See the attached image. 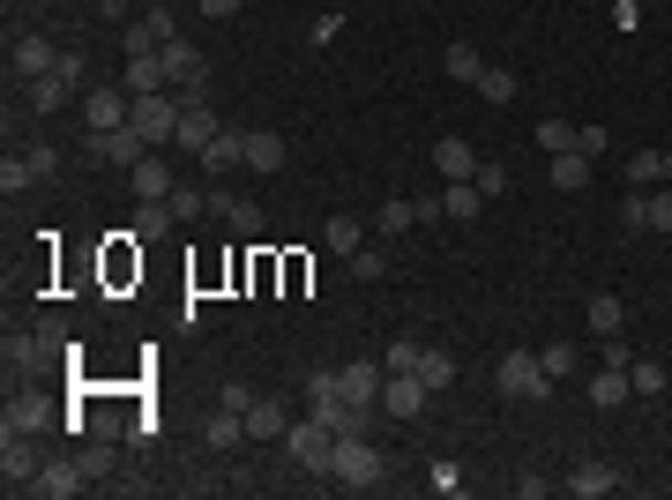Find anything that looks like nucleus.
Segmentation results:
<instances>
[{"label": "nucleus", "mask_w": 672, "mask_h": 500, "mask_svg": "<svg viewBox=\"0 0 672 500\" xmlns=\"http://www.w3.org/2000/svg\"><path fill=\"white\" fill-rule=\"evenodd\" d=\"M628 396H636V381H628V366H612V359H606V366L590 374V404H598V411H620Z\"/></svg>", "instance_id": "19"}, {"label": "nucleus", "mask_w": 672, "mask_h": 500, "mask_svg": "<svg viewBox=\"0 0 672 500\" xmlns=\"http://www.w3.org/2000/svg\"><path fill=\"white\" fill-rule=\"evenodd\" d=\"M411 224H419V202L389 194V202H381V240H397V232H411Z\"/></svg>", "instance_id": "36"}, {"label": "nucleus", "mask_w": 672, "mask_h": 500, "mask_svg": "<svg viewBox=\"0 0 672 500\" xmlns=\"http://www.w3.org/2000/svg\"><path fill=\"white\" fill-rule=\"evenodd\" d=\"M217 404H224V411H240V418H246V411H254V389H246V381H224V389H217Z\"/></svg>", "instance_id": "50"}, {"label": "nucleus", "mask_w": 672, "mask_h": 500, "mask_svg": "<svg viewBox=\"0 0 672 500\" xmlns=\"http://www.w3.org/2000/svg\"><path fill=\"white\" fill-rule=\"evenodd\" d=\"M582 321H590V337H620V321H628V307H620V299H590V313H582Z\"/></svg>", "instance_id": "33"}, {"label": "nucleus", "mask_w": 672, "mask_h": 500, "mask_svg": "<svg viewBox=\"0 0 672 500\" xmlns=\"http://www.w3.org/2000/svg\"><path fill=\"white\" fill-rule=\"evenodd\" d=\"M351 277H389V254H381V247H359V254H351Z\"/></svg>", "instance_id": "46"}, {"label": "nucleus", "mask_w": 672, "mask_h": 500, "mask_svg": "<svg viewBox=\"0 0 672 500\" xmlns=\"http://www.w3.org/2000/svg\"><path fill=\"white\" fill-rule=\"evenodd\" d=\"M628 188H642V194L665 188V150H636L628 157Z\"/></svg>", "instance_id": "31"}, {"label": "nucleus", "mask_w": 672, "mask_h": 500, "mask_svg": "<svg viewBox=\"0 0 672 500\" xmlns=\"http://www.w3.org/2000/svg\"><path fill=\"white\" fill-rule=\"evenodd\" d=\"M471 188L486 194V202H501V194H508V164H501V157H479V172H471Z\"/></svg>", "instance_id": "35"}, {"label": "nucleus", "mask_w": 672, "mask_h": 500, "mask_svg": "<svg viewBox=\"0 0 672 500\" xmlns=\"http://www.w3.org/2000/svg\"><path fill=\"white\" fill-rule=\"evenodd\" d=\"M479 210H486V194L471 188V180H449V188H441V217L471 224V217H479Z\"/></svg>", "instance_id": "26"}, {"label": "nucleus", "mask_w": 672, "mask_h": 500, "mask_svg": "<svg viewBox=\"0 0 672 500\" xmlns=\"http://www.w3.org/2000/svg\"><path fill=\"white\" fill-rule=\"evenodd\" d=\"M23 157H31V172H38V180H53V172H61V164H67V157L53 150V142H31V150H23Z\"/></svg>", "instance_id": "47"}, {"label": "nucleus", "mask_w": 672, "mask_h": 500, "mask_svg": "<svg viewBox=\"0 0 672 500\" xmlns=\"http://www.w3.org/2000/svg\"><path fill=\"white\" fill-rule=\"evenodd\" d=\"M576 150L582 157H606V127H576Z\"/></svg>", "instance_id": "53"}, {"label": "nucleus", "mask_w": 672, "mask_h": 500, "mask_svg": "<svg viewBox=\"0 0 672 500\" xmlns=\"http://www.w3.org/2000/svg\"><path fill=\"white\" fill-rule=\"evenodd\" d=\"M217 127H224V120L210 113V97H187V105H180V150L202 157V150L217 142Z\"/></svg>", "instance_id": "14"}, {"label": "nucleus", "mask_w": 672, "mask_h": 500, "mask_svg": "<svg viewBox=\"0 0 672 500\" xmlns=\"http://www.w3.org/2000/svg\"><path fill=\"white\" fill-rule=\"evenodd\" d=\"M322 240H329V254H344V262H351V254L367 247V224H359V217H329V232H322Z\"/></svg>", "instance_id": "32"}, {"label": "nucleus", "mask_w": 672, "mask_h": 500, "mask_svg": "<svg viewBox=\"0 0 672 500\" xmlns=\"http://www.w3.org/2000/svg\"><path fill=\"white\" fill-rule=\"evenodd\" d=\"M83 486H97L91 470H83V456H61V464H45V470H38V486H31V493H45V500H75Z\"/></svg>", "instance_id": "12"}, {"label": "nucleus", "mask_w": 672, "mask_h": 500, "mask_svg": "<svg viewBox=\"0 0 672 500\" xmlns=\"http://www.w3.org/2000/svg\"><path fill=\"white\" fill-rule=\"evenodd\" d=\"M210 217H224L240 240H262V202H246V194H210Z\"/></svg>", "instance_id": "16"}, {"label": "nucleus", "mask_w": 672, "mask_h": 500, "mask_svg": "<svg viewBox=\"0 0 672 500\" xmlns=\"http://www.w3.org/2000/svg\"><path fill=\"white\" fill-rule=\"evenodd\" d=\"M172 38H180V15H172V0H150L135 23H120V45H127V53H165Z\"/></svg>", "instance_id": "3"}, {"label": "nucleus", "mask_w": 672, "mask_h": 500, "mask_svg": "<svg viewBox=\"0 0 672 500\" xmlns=\"http://www.w3.org/2000/svg\"><path fill=\"white\" fill-rule=\"evenodd\" d=\"M97 15L105 23H135V0H97Z\"/></svg>", "instance_id": "54"}, {"label": "nucleus", "mask_w": 672, "mask_h": 500, "mask_svg": "<svg viewBox=\"0 0 672 500\" xmlns=\"http://www.w3.org/2000/svg\"><path fill=\"white\" fill-rule=\"evenodd\" d=\"M471 91L486 97V105H516V75H508V67H493V61H486V75H479Z\"/></svg>", "instance_id": "34"}, {"label": "nucleus", "mask_w": 672, "mask_h": 500, "mask_svg": "<svg viewBox=\"0 0 672 500\" xmlns=\"http://www.w3.org/2000/svg\"><path fill=\"white\" fill-rule=\"evenodd\" d=\"M135 120V97L127 91H113V83H91V91H83V127H91V135H113V127H127Z\"/></svg>", "instance_id": "7"}, {"label": "nucleus", "mask_w": 672, "mask_h": 500, "mask_svg": "<svg viewBox=\"0 0 672 500\" xmlns=\"http://www.w3.org/2000/svg\"><path fill=\"white\" fill-rule=\"evenodd\" d=\"M8 67H15V83L31 91V83H45V75L61 67V45H53V38H15V45H8Z\"/></svg>", "instance_id": "11"}, {"label": "nucleus", "mask_w": 672, "mask_h": 500, "mask_svg": "<svg viewBox=\"0 0 672 500\" xmlns=\"http://www.w3.org/2000/svg\"><path fill=\"white\" fill-rule=\"evenodd\" d=\"M650 232L672 240V188H650Z\"/></svg>", "instance_id": "48"}, {"label": "nucleus", "mask_w": 672, "mask_h": 500, "mask_svg": "<svg viewBox=\"0 0 672 500\" xmlns=\"http://www.w3.org/2000/svg\"><path fill=\"white\" fill-rule=\"evenodd\" d=\"M329 448H336V434L322 418H292V426H284V456L300 470H314V478H329Z\"/></svg>", "instance_id": "5"}, {"label": "nucleus", "mask_w": 672, "mask_h": 500, "mask_svg": "<svg viewBox=\"0 0 672 500\" xmlns=\"http://www.w3.org/2000/svg\"><path fill=\"white\" fill-rule=\"evenodd\" d=\"M620 224H628V232H650V194H642V188H628V202H620Z\"/></svg>", "instance_id": "44"}, {"label": "nucleus", "mask_w": 672, "mask_h": 500, "mask_svg": "<svg viewBox=\"0 0 672 500\" xmlns=\"http://www.w3.org/2000/svg\"><path fill=\"white\" fill-rule=\"evenodd\" d=\"M568 493H582V500H606V493H620V470L590 456V464H576V470H568Z\"/></svg>", "instance_id": "20"}, {"label": "nucleus", "mask_w": 672, "mask_h": 500, "mask_svg": "<svg viewBox=\"0 0 672 500\" xmlns=\"http://www.w3.org/2000/svg\"><path fill=\"white\" fill-rule=\"evenodd\" d=\"M419 381H427L433 396H441V389H456V359H449V351H427V359H419Z\"/></svg>", "instance_id": "37"}, {"label": "nucleus", "mask_w": 672, "mask_h": 500, "mask_svg": "<svg viewBox=\"0 0 672 500\" xmlns=\"http://www.w3.org/2000/svg\"><path fill=\"white\" fill-rule=\"evenodd\" d=\"M240 164H246V135L240 127H217V142L202 150V172L217 180V172H240Z\"/></svg>", "instance_id": "18"}, {"label": "nucleus", "mask_w": 672, "mask_h": 500, "mask_svg": "<svg viewBox=\"0 0 672 500\" xmlns=\"http://www.w3.org/2000/svg\"><path fill=\"white\" fill-rule=\"evenodd\" d=\"M143 157H150V142L135 135V120H127V127H113V135H91V164H113V172H135Z\"/></svg>", "instance_id": "10"}, {"label": "nucleus", "mask_w": 672, "mask_h": 500, "mask_svg": "<svg viewBox=\"0 0 672 500\" xmlns=\"http://www.w3.org/2000/svg\"><path fill=\"white\" fill-rule=\"evenodd\" d=\"M45 337H8V344H0V359H8V389H15V381H31L38 366H45Z\"/></svg>", "instance_id": "17"}, {"label": "nucleus", "mask_w": 672, "mask_h": 500, "mask_svg": "<svg viewBox=\"0 0 672 500\" xmlns=\"http://www.w3.org/2000/svg\"><path fill=\"white\" fill-rule=\"evenodd\" d=\"M329 478H336V486H351V493H374V486L389 478V456H381L367 434H336V448H329Z\"/></svg>", "instance_id": "1"}, {"label": "nucleus", "mask_w": 672, "mask_h": 500, "mask_svg": "<svg viewBox=\"0 0 672 500\" xmlns=\"http://www.w3.org/2000/svg\"><path fill=\"white\" fill-rule=\"evenodd\" d=\"M433 493H463V470L449 464V456H441V464H433Z\"/></svg>", "instance_id": "52"}, {"label": "nucleus", "mask_w": 672, "mask_h": 500, "mask_svg": "<svg viewBox=\"0 0 672 500\" xmlns=\"http://www.w3.org/2000/svg\"><path fill=\"white\" fill-rule=\"evenodd\" d=\"M665 188H672V150H665Z\"/></svg>", "instance_id": "56"}, {"label": "nucleus", "mask_w": 672, "mask_h": 500, "mask_svg": "<svg viewBox=\"0 0 672 500\" xmlns=\"http://www.w3.org/2000/svg\"><path fill=\"white\" fill-rule=\"evenodd\" d=\"M172 202H135V232H127V240H165V232H172Z\"/></svg>", "instance_id": "28"}, {"label": "nucleus", "mask_w": 672, "mask_h": 500, "mask_svg": "<svg viewBox=\"0 0 672 500\" xmlns=\"http://www.w3.org/2000/svg\"><path fill=\"white\" fill-rule=\"evenodd\" d=\"M284 157H292V142H284L276 127H254V135H246V172H276Z\"/></svg>", "instance_id": "23"}, {"label": "nucleus", "mask_w": 672, "mask_h": 500, "mask_svg": "<svg viewBox=\"0 0 672 500\" xmlns=\"http://www.w3.org/2000/svg\"><path fill=\"white\" fill-rule=\"evenodd\" d=\"M157 61H165V83H172L180 97H210V61H202V53H195L187 38H172V45H165Z\"/></svg>", "instance_id": "6"}, {"label": "nucleus", "mask_w": 672, "mask_h": 500, "mask_svg": "<svg viewBox=\"0 0 672 500\" xmlns=\"http://www.w3.org/2000/svg\"><path fill=\"white\" fill-rule=\"evenodd\" d=\"M0 426H8V434H38V426H53V404L23 389V396H8V418H0Z\"/></svg>", "instance_id": "22"}, {"label": "nucleus", "mask_w": 672, "mask_h": 500, "mask_svg": "<svg viewBox=\"0 0 672 500\" xmlns=\"http://www.w3.org/2000/svg\"><path fill=\"white\" fill-rule=\"evenodd\" d=\"M427 404H433V389L419 374H389L381 381V411H389V418H419Z\"/></svg>", "instance_id": "13"}, {"label": "nucleus", "mask_w": 672, "mask_h": 500, "mask_svg": "<svg viewBox=\"0 0 672 500\" xmlns=\"http://www.w3.org/2000/svg\"><path fill=\"white\" fill-rule=\"evenodd\" d=\"M23 188H38V172H31V157H0V194H23Z\"/></svg>", "instance_id": "38"}, {"label": "nucleus", "mask_w": 672, "mask_h": 500, "mask_svg": "<svg viewBox=\"0 0 672 500\" xmlns=\"http://www.w3.org/2000/svg\"><path fill=\"white\" fill-rule=\"evenodd\" d=\"M553 188H560V194H582V188H590V157H582V150H560V157H553Z\"/></svg>", "instance_id": "29"}, {"label": "nucleus", "mask_w": 672, "mask_h": 500, "mask_svg": "<svg viewBox=\"0 0 672 500\" xmlns=\"http://www.w3.org/2000/svg\"><path fill=\"white\" fill-rule=\"evenodd\" d=\"M493 389H501V396H516V404H546V396H553V374H546V359H538V351H508V359L493 366Z\"/></svg>", "instance_id": "2"}, {"label": "nucleus", "mask_w": 672, "mask_h": 500, "mask_svg": "<svg viewBox=\"0 0 672 500\" xmlns=\"http://www.w3.org/2000/svg\"><path fill=\"white\" fill-rule=\"evenodd\" d=\"M67 97L75 91H67L61 75H45V83H31V113H67Z\"/></svg>", "instance_id": "39"}, {"label": "nucleus", "mask_w": 672, "mask_h": 500, "mask_svg": "<svg viewBox=\"0 0 672 500\" xmlns=\"http://www.w3.org/2000/svg\"><path fill=\"white\" fill-rule=\"evenodd\" d=\"M336 38H344V15L322 8V15H314V45H336Z\"/></svg>", "instance_id": "51"}, {"label": "nucleus", "mask_w": 672, "mask_h": 500, "mask_svg": "<svg viewBox=\"0 0 672 500\" xmlns=\"http://www.w3.org/2000/svg\"><path fill=\"white\" fill-rule=\"evenodd\" d=\"M180 105L187 97L180 91H150V97H135V135H143V142H180Z\"/></svg>", "instance_id": "4"}, {"label": "nucleus", "mask_w": 672, "mask_h": 500, "mask_svg": "<svg viewBox=\"0 0 672 500\" xmlns=\"http://www.w3.org/2000/svg\"><path fill=\"white\" fill-rule=\"evenodd\" d=\"M538 359H546V374H553V381H560V374H576V344H546Z\"/></svg>", "instance_id": "49"}, {"label": "nucleus", "mask_w": 672, "mask_h": 500, "mask_svg": "<svg viewBox=\"0 0 672 500\" xmlns=\"http://www.w3.org/2000/svg\"><path fill=\"white\" fill-rule=\"evenodd\" d=\"M240 440H246V418H240V411L217 404V418H202V448H240Z\"/></svg>", "instance_id": "27"}, {"label": "nucleus", "mask_w": 672, "mask_h": 500, "mask_svg": "<svg viewBox=\"0 0 672 500\" xmlns=\"http://www.w3.org/2000/svg\"><path fill=\"white\" fill-rule=\"evenodd\" d=\"M433 172H441V180H471V172H479V150L456 142V135H441V142H433Z\"/></svg>", "instance_id": "21"}, {"label": "nucleus", "mask_w": 672, "mask_h": 500, "mask_svg": "<svg viewBox=\"0 0 672 500\" xmlns=\"http://www.w3.org/2000/svg\"><path fill=\"white\" fill-rule=\"evenodd\" d=\"M53 75H61L67 91H91V61H83V53H61V67H53Z\"/></svg>", "instance_id": "45"}, {"label": "nucleus", "mask_w": 672, "mask_h": 500, "mask_svg": "<svg viewBox=\"0 0 672 500\" xmlns=\"http://www.w3.org/2000/svg\"><path fill=\"white\" fill-rule=\"evenodd\" d=\"M419 359H427V344H411V337H397V344L381 351V366H389V374H419Z\"/></svg>", "instance_id": "40"}, {"label": "nucleus", "mask_w": 672, "mask_h": 500, "mask_svg": "<svg viewBox=\"0 0 672 500\" xmlns=\"http://www.w3.org/2000/svg\"><path fill=\"white\" fill-rule=\"evenodd\" d=\"M538 150H546V157L576 150V120H538Z\"/></svg>", "instance_id": "42"}, {"label": "nucleus", "mask_w": 672, "mask_h": 500, "mask_svg": "<svg viewBox=\"0 0 672 500\" xmlns=\"http://www.w3.org/2000/svg\"><path fill=\"white\" fill-rule=\"evenodd\" d=\"M441 67H449V83H479V75H486V53H479V45H449V53H441Z\"/></svg>", "instance_id": "30"}, {"label": "nucleus", "mask_w": 672, "mask_h": 500, "mask_svg": "<svg viewBox=\"0 0 672 500\" xmlns=\"http://www.w3.org/2000/svg\"><path fill=\"white\" fill-rule=\"evenodd\" d=\"M127 97H150V91H172V83H165V61H157V53H127V83H120Z\"/></svg>", "instance_id": "24"}, {"label": "nucleus", "mask_w": 672, "mask_h": 500, "mask_svg": "<svg viewBox=\"0 0 672 500\" xmlns=\"http://www.w3.org/2000/svg\"><path fill=\"white\" fill-rule=\"evenodd\" d=\"M284 426H292V411L270 404V396H254V411H246V440H284Z\"/></svg>", "instance_id": "25"}, {"label": "nucleus", "mask_w": 672, "mask_h": 500, "mask_svg": "<svg viewBox=\"0 0 672 500\" xmlns=\"http://www.w3.org/2000/svg\"><path fill=\"white\" fill-rule=\"evenodd\" d=\"M195 8H202V15H210V23H224V15H240L246 0H195Z\"/></svg>", "instance_id": "55"}, {"label": "nucleus", "mask_w": 672, "mask_h": 500, "mask_svg": "<svg viewBox=\"0 0 672 500\" xmlns=\"http://www.w3.org/2000/svg\"><path fill=\"white\" fill-rule=\"evenodd\" d=\"M172 217H180V224L210 217V194H202V188H172Z\"/></svg>", "instance_id": "43"}, {"label": "nucleus", "mask_w": 672, "mask_h": 500, "mask_svg": "<svg viewBox=\"0 0 672 500\" xmlns=\"http://www.w3.org/2000/svg\"><path fill=\"white\" fill-rule=\"evenodd\" d=\"M628 381H636V396H665V366L658 359H628Z\"/></svg>", "instance_id": "41"}, {"label": "nucleus", "mask_w": 672, "mask_h": 500, "mask_svg": "<svg viewBox=\"0 0 672 500\" xmlns=\"http://www.w3.org/2000/svg\"><path fill=\"white\" fill-rule=\"evenodd\" d=\"M127 188H135V202H172V188H180V180H172V164L150 150L135 172H127Z\"/></svg>", "instance_id": "15"}, {"label": "nucleus", "mask_w": 672, "mask_h": 500, "mask_svg": "<svg viewBox=\"0 0 672 500\" xmlns=\"http://www.w3.org/2000/svg\"><path fill=\"white\" fill-rule=\"evenodd\" d=\"M38 448H31V434H0V486H8V493H31L38 486Z\"/></svg>", "instance_id": "8"}, {"label": "nucleus", "mask_w": 672, "mask_h": 500, "mask_svg": "<svg viewBox=\"0 0 672 500\" xmlns=\"http://www.w3.org/2000/svg\"><path fill=\"white\" fill-rule=\"evenodd\" d=\"M381 381H389L381 359H351V366H336V389H344V404H351V411H374V404H381Z\"/></svg>", "instance_id": "9"}]
</instances>
